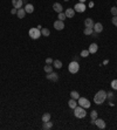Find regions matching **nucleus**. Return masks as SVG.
I'll list each match as a JSON object with an SVG mask.
<instances>
[{
	"label": "nucleus",
	"mask_w": 117,
	"mask_h": 130,
	"mask_svg": "<svg viewBox=\"0 0 117 130\" xmlns=\"http://www.w3.org/2000/svg\"><path fill=\"white\" fill-rule=\"evenodd\" d=\"M105 99H107V93L104 90H100L96 93L95 97H94V102L96 104H102L105 101Z\"/></svg>",
	"instance_id": "1"
},
{
	"label": "nucleus",
	"mask_w": 117,
	"mask_h": 130,
	"mask_svg": "<svg viewBox=\"0 0 117 130\" xmlns=\"http://www.w3.org/2000/svg\"><path fill=\"white\" fill-rule=\"evenodd\" d=\"M43 69H45V72L48 74V73H52L53 72V67L50 66V64H47V66H45V68H43Z\"/></svg>",
	"instance_id": "26"
},
{
	"label": "nucleus",
	"mask_w": 117,
	"mask_h": 130,
	"mask_svg": "<svg viewBox=\"0 0 117 130\" xmlns=\"http://www.w3.org/2000/svg\"><path fill=\"white\" fill-rule=\"evenodd\" d=\"M68 106L70 107L71 109H74L75 107H77V100H74V99L69 100V101H68Z\"/></svg>",
	"instance_id": "18"
},
{
	"label": "nucleus",
	"mask_w": 117,
	"mask_h": 130,
	"mask_svg": "<svg viewBox=\"0 0 117 130\" xmlns=\"http://www.w3.org/2000/svg\"><path fill=\"white\" fill-rule=\"evenodd\" d=\"M97 49H99V46L96 45V43H91V45L89 46V49H88V51H89L90 54H95L96 52H97Z\"/></svg>",
	"instance_id": "14"
},
{
	"label": "nucleus",
	"mask_w": 117,
	"mask_h": 130,
	"mask_svg": "<svg viewBox=\"0 0 117 130\" xmlns=\"http://www.w3.org/2000/svg\"><path fill=\"white\" fill-rule=\"evenodd\" d=\"M16 15H18L19 19H24V18H25V15H26L25 8H19L18 12H16Z\"/></svg>",
	"instance_id": "16"
},
{
	"label": "nucleus",
	"mask_w": 117,
	"mask_h": 130,
	"mask_svg": "<svg viewBox=\"0 0 117 130\" xmlns=\"http://www.w3.org/2000/svg\"><path fill=\"white\" fill-rule=\"evenodd\" d=\"M74 115H75V117H77V118H83V117H86V115H87V111L84 110V108H82V107H75L74 108Z\"/></svg>",
	"instance_id": "2"
},
{
	"label": "nucleus",
	"mask_w": 117,
	"mask_h": 130,
	"mask_svg": "<svg viewBox=\"0 0 117 130\" xmlns=\"http://www.w3.org/2000/svg\"><path fill=\"white\" fill-rule=\"evenodd\" d=\"M25 11L26 13H33L34 12V6L32 5V4H26V6H25Z\"/></svg>",
	"instance_id": "17"
},
{
	"label": "nucleus",
	"mask_w": 117,
	"mask_h": 130,
	"mask_svg": "<svg viewBox=\"0 0 117 130\" xmlns=\"http://www.w3.org/2000/svg\"><path fill=\"white\" fill-rule=\"evenodd\" d=\"M80 3H82V4H84V3H86V0H80Z\"/></svg>",
	"instance_id": "36"
},
{
	"label": "nucleus",
	"mask_w": 117,
	"mask_h": 130,
	"mask_svg": "<svg viewBox=\"0 0 117 130\" xmlns=\"http://www.w3.org/2000/svg\"><path fill=\"white\" fill-rule=\"evenodd\" d=\"M83 33L86 34V35H91V34L94 33V29H92V28L86 27V28H84V30H83Z\"/></svg>",
	"instance_id": "24"
},
{
	"label": "nucleus",
	"mask_w": 117,
	"mask_h": 130,
	"mask_svg": "<svg viewBox=\"0 0 117 130\" xmlns=\"http://www.w3.org/2000/svg\"><path fill=\"white\" fill-rule=\"evenodd\" d=\"M42 122H47V121H50V114L49 112H46V114H43L42 115Z\"/></svg>",
	"instance_id": "22"
},
{
	"label": "nucleus",
	"mask_w": 117,
	"mask_h": 130,
	"mask_svg": "<svg viewBox=\"0 0 117 130\" xmlns=\"http://www.w3.org/2000/svg\"><path fill=\"white\" fill-rule=\"evenodd\" d=\"M92 124H96L100 129H104L105 128V122L102 120V118H96V120H92L91 121Z\"/></svg>",
	"instance_id": "6"
},
{
	"label": "nucleus",
	"mask_w": 117,
	"mask_h": 130,
	"mask_svg": "<svg viewBox=\"0 0 117 130\" xmlns=\"http://www.w3.org/2000/svg\"><path fill=\"white\" fill-rule=\"evenodd\" d=\"M89 54H90L89 51H87V49L81 52V56H82V58H87V56H89Z\"/></svg>",
	"instance_id": "27"
},
{
	"label": "nucleus",
	"mask_w": 117,
	"mask_h": 130,
	"mask_svg": "<svg viewBox=\"0 0 117 130\" xmlns=\"http://www.w3.org/2000/svg\"><path fill=\"white\" fill-rule=\"evenodd\" d=\"M90 117H91L92 120H96V118H97V111H96V110H92L91 114H90Z\"/></svg>",
	"instance_id": "29"
},
{
	"label": "nucleus",
	"mask_w": 117,
	"mask_h": 130,
	"mask_svg": "<svg viewBox=\"0 0 117 130\" xmlns=\"http://www.w3.org/2000/svg\"><path fill=\"white\" fill-rule=\"evenodd\" d=\"M65 1H68V0H65Z\"/></svg>",
	"instance_id": "37"
},
{
	"label": "nucleus",
	"mask_w": 117,
	"mask_h": 130,
	"mask_svg": "<svg viewBox=\"0 0 117 130\" xmlns=\"http://www.w3.org/2000/svg\"><path fill=\"white\" fill-rule=\"evenodd\" d=\"M22 4H24V1L22 0H12V5L14 8H21L22 7Z\"/></svg>",
	"instance_id": "12"
},
{
	"label": "nucleus",
	"mask_w": 117,
	"mask_h": 130,
	"mask_svg": "<svg viewBox=\"0 0 117 130\" xmlns=\"http://www.w3.org/2000/svg\"><path fill=\"white\" fill-rule=\"evenodd\" d=\"M66 17H67L68 19H70V18H74V15H75V9L74 8H67L66 9V12H65Z\"/></svg>",
	"instance_id": "11"
},
{
	"label": "nucleus",
	"mask_w": 117,
	"mask_h": 130,
	"mask_svg": "<svg viewBox=\"0 0 117 130\" xmlns=\"http://www.w3.org/2000/svg\"><path fill=\"white\" fill-rule=\"evenodd\" d=\"M94 21H92V19H90V18H88V19H86L84 20V26L86 27H88V28H92L94 27Z\"/></svg>",
	"instance_id": "15"
},
{
	"label": "nucleus",
	"mask_w": 117,
	"mask_h": 130,
	"mask_svg": "<svg viewBox=\"0 0 117 130\" xmlns=\"http://www.w3.org/2000/svg\"><path fill=\"white\" fill-rule=\"evenodd\" d=\"M16 12H18V8H14V7H13V9H11V13H12V14H16Z\"/></svg>",
	"instance_id": "33"
},
{
	"label": "nucleus",
	"mask_w": 117,
	"mask_h": 130,
	"mask_svg": "<svg viewBox=\"0 0 117 130\" xmlns=\"http://www.w3.org/2000/svg\"><path fill=\"white\" fill-rule=\"evenodd\" d=\"M54 28H55L56 30H62L63 28H65V24H63V21H61V20H56V21L54 22Z\"/></svg>",
	"instance_id": "8"
},
{
	"label": "nucleus",
	"mask_w": 117,
	"mask_h": 130,
	"mask_svg": "<svg viewBox=\"0 0 117 130\" xmlns=\"http://www.w3.org/2000/svg\"><path fill=\"white\" fill-rule=\"evenodd\" d=\"M111 22H112V25L117 26V15H116V17H114L112 19H111Z\"/></svg>",
	"instance_id": "31"
},
{
	"label": "nucleus",
	"mask_w": 117,
	"mask_h": 130,
	"mask_svg": "<svg viewBox=\"0 0 117 130\" xmlns=\"http://www.w3.org/2000/svg\"><path fill=\"white\" fill-rule=\"evenodd\" d=\"M111 88L115 89V90H117V80H112V81H111Z\"/></svg>",
	"instance_id": "28"
},
{
	"label": "nucleus",
	"mask_w": 117,
	"mask_h": 130,
	"mask_svg": "<svg viewBox=\"0 0 117 130\" xmlns=\"http://www.w3.org/2000/svg\"><path fill=\"white\" fill-rule=\"evenodd\" d=\"M42 128L45 130H47V129H52L53 128V123L50 121H47V122H43V125H42Z\"/></svg>",
	"instance_id": "19"
},
{
	"label": "nucleus",
	"mask_w": 117,
	"mask_h": 130,
	"mask_svg": "<svg viewBox=\"0 0 117 130\" xmlns=\"http://www.w3.org/2000/svg\"><path fill=\"white\" fill-rule=\"evenodd\" d=\"M68 69H69V73H71V74H76L80 70V64L76 61H71L69 66H68Z\"/></svg>",
	"instance_id": "4"
},
{
	"label": "nucleus",
	"mask_w": 117,
	"mask_h": 130,
	"mask_svg": "<svg viewBox=\"0 0 117 130\" xmlns=\"http://www.w3.org/2000/svg\"><path fill=\"white\" fill-rule=\"evenodd\" d=\"M46 77H47V80H49V81H54V82L58 80V75L56 74V73H54V72L48 73V75H47Z\"/></svg>",
	"instance_id": "9"
},
{
	"label": "nucleus",
	"mask_w": 117,
	"mask_h": 130,
	"mask_svg": "<svg viewBox=\"0 0 117 130\" xmlns=\"http://www.w3.org/2000/svg\"><path fill=\"white\" fill-rule=\"evenodd\" d=\"M92 6H94V3H92V1H90V3H89V7H92Z\"/></svg>",
	"instance_id": "35"
},
{
	"label": "nucleus",
	"mask_w": 117,
	"mask_h": 130,
	"mask_svg": "<svg viewBox=\"0 0 117 130\" xmlns=\"http://www.w3.org/2000/svg\"><path fill=\"white\" fill-rule=\"evenodd\" d=\"M57 19H58V20H61V21H63V20H66V19H67V17H66V14L63 12H61V13H58Z\"/></svg>",
	"instance_id": "25"
},
{
	"label": "nucleus",
	"mask_w": 117,
	"mask_h": 130,
	"mask_svg": "<svg viewBox=\"0 0 117 130\" xmlns=\"http://www.w3.org/2000/svg\"><path fill=\"white\" fill-rule=\"evenodd\" d=\"M92 29H94V32L95 33H101L102 30H103V25L101 24V22H96L95 25H94V27H92Z\"/></svg>",
	"instance_id": "10"
},
{
	"label": "nucleus",
	"mask_w": 117,
	"mask_h": 130,
	"mask_svg": "<svg viewBox=\"0 0 117 130\" xmlns=\"http://www.w3.org/2000/svg\"><path fill=\"white\" fill-rule=\"evenodd\" d=\"M28 34H29V36H31L33 40H36V39H39V38L41 36V30L39 29V28H36V27H33V28L29 29Z\"/></svg>",
	"instance_id": "3"
},
{
	"label": "nucleus",
	"mask_w": 117,
	"mask_h": 130,
	"mask_svg": "<svg viewBox=\"0 0 117 130\" xmlns=\"http://www.w3.org/2000/svg\"><path fill=\"white\" fill-rule=\"evenodd\" d=\"M111 14L114 15V17H116L117 15V7H112V8H111Z\"/></svg>",
	"instance_id": "30"
},
{
	"label": "nucleus",
	"mask_w": 117,
	"mask_h": 130,
	"mask_svg": "<svg viewBox=\"0 0 117 130\" xmlns=\"http://www.w3.org/2000/svg\"><path fill=\"white\" fill-rule=\"evenodd\" d=\"M53 64H54V67H55V68H57V69L62 68V62L60 60H54V61H53Z\"/></svg>",
	"instance_id": "20"
},
{
	"label": "nucleus",
	"mask_w": 117,
	"mask_h": 130,
	"mask_svg": "<svg viewBox=\"0 0 117 130\" xmlns=\"http://www.w3.org/2000/svg\"><path fill=\"white\" fill-rule=\"evenodd\" d=\"M79 60H80V56H77V55H76V56H74V60H73V61H76V62H79Z\"/></svg>",
	"instance_id": "34"
},
{
	"label": "nucleus",
	"mask_w": 117,
	"mask_h": 130,
	"mask_svg": "<svg viewBox=\"0 0 117 130\" xmlns=\"http://www.w3.org/2000/svg\"><path fill=\"white\" fill-rule=\"evenodd\" d=\"M74 9L76 11V12H79V13H83L84 11H86V5L82 4V3H79V4H76V5L74 6Z\"/></svg>",
	"instance_id": "7"
},
{
	"label": "nucleus",
	"mask_w": 117,
	"mask_h": 130,
	"mask_svg": "<svg viewBox=\"0 0 117 130\" xmlns=\"http://www.w3.org/2000/svg\"><path fill=\"white\" fill-rule=\"evenodd\" d=\"M53 9L55 11V12L57 13H61L62 11H63V7H62L61 4H58V3H55L54 5H53Z\"/></svg>",
	"instance_id": "13"
},
{
	"label": "nucleus",
	"mask_w": 117,
	"mask_h": 130,
	"mask_svg": "<svg viewBox=\"0 0 117 130\" xmlns=\"http://www.w3.org/2000/svg\"><path fill=\"white\" fill-rule=\"evenodd\" d=\"M77 104H79V106H81L82 108H89V107H90V102L87 100L86 97H80V99H79V101H77Z\"/></svg>",
	"instance_id": "5"
},
{
	"label": "nucleus",
	"mask_w": 117,
	"mask_h": 130,
	"mask_svg": "<svg viewBox=\"0 0 117 130\" xmlns=\"http://www.w3.org/2000/svg\"><path fill=\"white\" fill-rule=\"evenodd\" d=\"M41 35H43V36H49L50 35L49 29H48V28H42V29H41Z\"/></svg>",
	"instance_id": "23"
},
{
	"label": "nucleus",
	"mask_w": 117,
	"mask_h": 130,
	"mask_svg": "<svg viewBox=\"0 0 117 130\" xmlns=\"http://www.w3.org/2000/svg\"><path fill=\"white\" fill-rule=\"evenodd\" d=\"M70 96H71V99H74V100H79L80 99V94L77 93L76 90H73L70 93Z\"/></svg>",
	"instance_id": "21"
},
{
	"label": "nucleus",
	"mask_w": 117,
	"mask_h": 130,
	"mask_svg": "<svg viewBox=\"0 0 117 130\" xmlns=\"http://www.w3.org/2000/svg\"><path fill=\"white\" fill-rule=\"evenodd\" d=\"M53 61H54V60H53L52 58H47V59H46V63H47V64H52Z\"/></svg>",
	"instance_id": "32"
}]
</instances>
